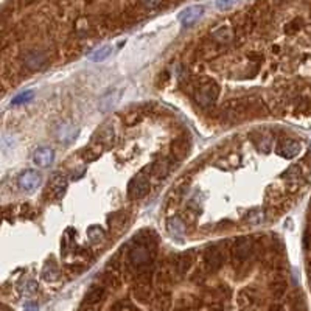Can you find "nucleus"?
I'll list each match as a JSON object with an SVG mask.
<instances>
[{
  "label": "nucleus",
  "mask_w": 311,
  "mask_h": 311,
  "mask_svg": "<svg viewBox=\"0 0 311 311\" xmlns=\"http://www.w3.org/2000/svg\"><path fill=\"white\" fill-rule=\"evenodd\" d=\"M24 62H25V65H27L28 69H31V70H38V69L42 67L44 64H46V56H44L42 53L31 52V53H28L27 56H25Z\"/></svg>",
  "instance_id": "obj_13"
},
{
  "label": "nucleus",
  "mask_w": 311,
  "mask_h": 311,
  "mask_svg": "<svg viewBox=\"0 0 311 311\" xmlns=\"http://www.w3.org/2000/svg\"><path fill=\"white\" fill-rule=\"evenodd\" d=\"M9 140H13V139H9V137H3V140H2V150L6 153L9 148H13L14 147V142H9Z\"/></svg>",
  "instance_id": "obj_30"
},
{
  "label": "nucleus",
  "mask_w": 311,
  "mask_h": 311,
  "mask_svg": "<svg viewBox=\"0 0 311 311\" xmlns=\"http://www.w3.org/2000/svg\"><path fill=\"white\" fill-rule=\"evenodd\" d=\"M67 184H69V179H67V176H65L64 173H54L52 176L50 182H49L47 193L53 199H59V198L64 196L65 188H67Z\"/></svg>",
  "instance_id": "obj_7"
},
{
  "label": "nucleus",
  "mask_w": 311,
  "mask_h": 311,
  "mask_svg": "<svg viewBox=\"0 0 311 311\" xmlns=\"http://www.w3.org/2000/svg\"><path fill=\"white\" fill-rule=\"evenodd\" d=\"M33 95H35V94H33V91H28V92H24V94H20V95H17L14 100H13V102H11V103H13V104H20V103H27V102H30V100L33 98Z\"/></svg>",
  "instance_id": "obj_27"
},
{
  "label": "nucleus",
  "mask_w": 311,
  "mask_h": 311,
  "mask_svg": "<svg viewBox=\"0 0 311 311\" xmlns=\"http://www.w3.org/2000/svg\"><path fill=\"white\" fill-rule=\"evenodd\" d=\"M203 13H204V8L203 6H199V5L188 6L184 11H181L179 22H181L184 27H192L193 24H196V22L203 17Z\"/></svg>",
  "instance_id": "obj_8"
},
{
  "label": "nucleus",
  "mask_w": 311,
  "mask_h": 311,
  "mask_svg": "<svg viewBox=\"0 0 311 311\" xmlns=\"http://www.w3.org/2000/svg\"><path fill=\"white\" fill-rule=\"evenodd\" d=\"M238 2H240V0H215V5L221 11H227V9L235 6Z\"/></svg>",
  "instance_id": "obj_25"
},
{
  "label": "nucleus",
  "mask_w": 311,
  "mask_h": 311,
  "mask_svg": "<svg viewBox=\"0 0 311 311\" xmlns=\"http://www.w3.org/2000/svg\"><path fill=\"white\" fill-rule=\"evenodd\" d=\"M156 252H154V244L150 241H143L139 240L134 246L131 248L129 254H128V260L129 263L134 266L136 269H143L150 266V263L154 260Z\"/></svg>",
  "instance_id": "obj_1"
},
{
  "label": "nucleus",
  "mask_w": 311,
  "mask_h": 311,
  "mask_svg": "<svg viewBox=\"0 0 311 311\" xmlns=\"http://www.w3.org/2000/svg\"><path fill=\"white\" fill-rule=\"evenodd\" d=\"M17 184H19L20 190L31 193V192L38 190L39 185L42 184V176L35 170H27L19 176Z\"/></svg>",
  "instance_id": "obj_5"
},
{
  "label": "nucleus",
  "mask_w": 311,
  "mask_h": 311,
  "mask_svg": "<svg viewBox=\"0 0 311 311\" xmlns=\"http://www.w3.org/2000/svg\"><path fill=\"white\" fill-rule=\"evenodd\" d=\"M121 95H123L121 89H114V91H109L107 94H104L100 98V103H98L100 112H109L110 109L115 107L117 103L121 100Z\"/></svg>",
  "instance_id": "obj_9"
},
{
  "label": "nucleus",
  "mask_w": 311,
  "mask_h": 311,
  "mask_svg": "<svg viewBox=\"0 0 311 311\" xmlns=\"http://www.w3.org/2000/svg\"><path fill=\"white\" fill-rule=\"evenodd\" d=\"M148 192H150V179L143 173L132 177L128 184V198L132 199V201L145 198Z\"/></svg>",
  "instance_id": "obj_3"
},
{
  "label": "nucleus",
  "mask_w": 311,
  "mask_h": 311,
  "mask_svg": "<svg viewBox=\"0 0 311 311\" xmlns=\"http://www.w3.org/2000/svg\"><path fill=\"white\" fill-rule=\"evenodd\" d=\"M106 237V232L100 227V226H91L87 229V238L91 240L94 244H98V243H102Z\"/></svg>",
  "instance_id": "obj_20"
},
{
  "label": "nucleus",
  "mask_w": 311,
  "mask_h": 311,
  "mask_svg": "<svg viewBox=\"0 0 311 311\" xmlns=\"http://www.w3.org/2000/svg\"><path fill=\"white\" fill-rule=\"evenodd\" d=\"M76 134H78V129L73 128L72 125H61L56 132L59 142H64V143H70L76 137Z\"/></svg>",
  "instance_id": "obj_15"
},
{
  "label": "nucleus",
  "mask_w": 311,
  "mask_h": 311,
  "mask_svg": "<svg viewBox=\"0 0 311 311\" xmlns=\"http://www.w3.org/2000/svg\"><path fill=\"white\" fill-rule=\"evenodd\" d=\"M102 150H94V148H89V150H86L84 153H83V159L84 160H87V162H92V160H97L98 157H100V153Z\"/></svg>",
  "instance_id": "obj_26"
},
{
  "label": "nucleus",
  "mask_w": 311,
  "mask_h": 311,
  "mask_svg": "<svg viewBox=\"0 0 311 311\" xmlns=\"http://www.w3.org/2000/svg\"><path fill=\"white\" fill-rule=\"evenodd\" d=\"M166 227H168V232L174 237H182L185 233L184 221L181 218H177V216H173V218H170L168 221H166Z\"/></svg>",
  "instance_id": "obj_16"
},
{
  "label": "nucleus",
  "mask_w": 311,
  "mask_h": 311,
  "mask_svg": "<svg viewBox=\"0 0 311 311\" xmlns=\"http://www.w3.org/2000/svg\"><path fill=\"white\" fill-rule=\"evenodd\" d=\"M246 221H248L249 224H252V226L260 224L261 221H263V212H261V210H252V212L248 213Z\"/></svg>",
  "instance_id": "obj_23"
},
{
  "label": "nucleus",
  "mask_w": 311,
  "mask_h": 311,
  "mask_svg": "<svg viewBox=\"0 0 311 311\" xmlns=\"http://www.w3.org/2000/svg\"><path fill=\"white\" fill-rule=\"evenodd\" d=\"M173 266H174V269H176L177 274H185L192 266V254L184 252V254L176 255Z\"/></svg>",
  "instance_id": "obj_12"
},
{
  "label": "nucleus",
  "mask_w": 311,
  "mask_h": 311,
  "mask_svg": "<svg viewBox=\"0 0 311 311\" xmlns=\"http://www.w3.org/2000/svg\"><path fill=\"white\" fill-rule=\"evenodd\" d=\"M103 296H104V288H102V286H94V288H91V291L87 293L86 302H89V304H97V302L102 301Z\"/></svg>",
  "instance_id": "obj_21"
},
{
  "label": "nucleus",
  "mask_w": 311,
  "mask_h": 311,
  "mask_svg": "<svg viewBox=\"0 0 311 311\" xmlns=\"http://www.w3.org/2000/svg\"><path fill=\"white\" fill-rule=\"evenodd\" d=\"M212 38L216 41V42H219V44H229L230 41H232V38H233V33H232V30L229 28V27H219V28H216L213 33H212Z\"/></svg>",
  "instance_id": "obj_17"
},
{
  "label": "nucleus",
  "mask_w": 311,
  "mask_h": 311,
  "mask_svg": "<svg viewBox=\"0 0 311 311\" xmlns=\"http://www.w3.org/2000/svg\"><path fill=\"white\" fill-rule=\"evenodd\" d=\"M233 259H235V261L238 263H243L246 261L252 252H254V243L249 237H241L235 241V244H233Z\"/></svg>",
  "instance_id": "obj_6"
},
{
  "label": "nucleus",
  "mask_w": 311,
  "mask_h": 311,
  "mask_svg": "<svg viewBox=\"0 0 311 311\" xmlns=\"http://www.w3.org/2000/svg\"><path fill=\"white\" fill-rule=\"evenodd\" d=\"M219 97V86L215 81H206L195 91V100L199 106L208 107L216 103Z\"/></svg>",
  "instance_id": "obj_2"
},
{
  "label": "nucleus",
  "mask_w": 311,
  "mask_h": 311,
  "mask_svg": "<svg viewBox=\"0 0 311 311\" xmlns=\"http://www.w3.org/2000/svg\"><path fill=\"white\" fill-rule=\"evenodd\" d=\"M54 160V153L50 147H41L33 154V162L41 168H47Z\"/></svg>",
  "instance_id": "obj_11"
},
{
  "label": "nucleus",
  "mask_w": 311,
  "mask_h": 311,
  "mask_svg": "<svg viewBox=\"0 0 311 311\" xmlns=\"http://www.w3.org/2000/svg\"><path fill=\"white\" fill-rule=\"evenodd\" d=\"M153 173H154V176H157V177H163L166 173H168V163H166L165 160L154 163L153 165Z\"/></svg>",
  "instance_id": "obj_24"
},
{
  "label": "nucleus",
  "mask_w": 311,
  "mask_h": 311,
  "mask_svg": "<svg viewBox=\"0 0 311 311\" xmlns=\"http://www.w3.org/2000/svg\"><path fill=\"white\" fill-rule=\"evenodd\" d=\"M114 136H115V131L112 126L110 125L103 126V129L100 131V134H98V143H102V145H110L114 140Z\"/></svg>",
  "instance_id": "obj_19"
},
{
  "label": "nucleus",
  "mask_w": 311,
  "mask_h": 311,
  "mask_svg": "<svg viewBox=\"0 0 311 311\" xmlns=\"http://www.w3.org/2000/svg\"><path fill=\"white\" fill-rule=\"evenodd\" d=\"M285 179L286 181H290V182H296L301 179V176H302V170H301V166L299 165H291L290 168H288L285 171Z\"/></svg>",
  "instance_id": "obj_22"
},
{
  "label": "nucleus",
  "mask_w": 311,
  "mask_h": 311,
  "mask_svg": "<svg viewBox=\"0 0 311 311\" xmlns=\"http://www.w3.org/2000/svg\"><path fill=\"white\" fill-rule=\"evenodd\" d=\"M110 53H112V47H110V46H103V47L94 50L91 54H89V59L94 61V62H102V61H104L106 58L110 56Z\"/></svg>",
  "instance_id": "obj_18"
},
{
  "label": "nucleus",
  "mask_w": 311,
  "mask_h": 311,
  "mask_svg": "<svg viewBox=\"0 0 311 311\" xmlns=\"http://www.w3.org/2000/svg\"><path fill=\"white\" fill-rule=\"evenodd\" d=\"M162 2H163V0H142V5L145 6L147 9H156V8L160 6Z\"/></svg>",
  "instance_id": "obj_28"
},
{
  "label": "nucleus",
  "mask_w": 311,
  "mask_h": 311,
  "mask_svg": "<svg viewBox=\"0 0 311 311\" xmlns=\"http://www.w3.org/2000/svg\"><path fill=\"white\" fill-rule=\"evenodd\" d=\"M271 147H272V143H271V140H269L268 137H264V139L261 140V143H260V150H261L263 153H269V151H271Z\"/></svg>",
  "instance_id": "obj_29"
},
{
  "label": "nucleus",
  "mask_w": 311,
  "mask_h": 311,
  "mask_svg": "<svg viewBox=\"0 0 311 311\" xmlns=\"http://www.w3.org/2000/svg\"><path fill=\"white\" fill-rule=\"evenodd\" d=\"M25 311H38V305L28 302V304L25 305Z\"/></svg>",
  "instance_id": "obj_31"
},
{
  "label": "nucleus",
  "mask_w": 311,
  "mask_h": 311,
  "mask_svg": "<svg viewBox=\"0 0 311 311\" xmlns=\"http://www.w3.org/2000/svg\"><path fill=\"white\" fill-rule=\"evenodd\" d=\"M188 150H190V145H188V142L185 139H176L171 143V151L176 159H184L188 154Z\"/></svg>",
  "instance_id": "obj_14"
},
{
  "label": "nucleus",
  "mask_w": 311,
  "mask_h": 311,
  "mask_svg": "<svg viewBox=\"0 0 311 311\" xmlns=\"http://www.w3.org/2000/svg\"><path fill=\"white\" fill-rule=\"evenodd\" d=\"M224 260H226L224 252L221 251L218 246H212L204 252V266H206V269L208 272L219 271L221 268H223Z\"/></svg>",
  "instance_id": "obj_4"
},
{
  "label": "nucleus",
  "mask_w": 311,
  "mask_h": 311,
  "mask_svg": "<svg viewBox=\"0 0 311 311\" xmlns=\"http://www.w3.org/2000/svg\"><path fill=\"white\" fill-rule=\"evenodd\" d=\"M302 150V145L296 140H283L277 145V154L282 156L285 159H293L296 156H299Z\"/></svg>",
  "instance_id": "obj_10"
}]
</instances>
